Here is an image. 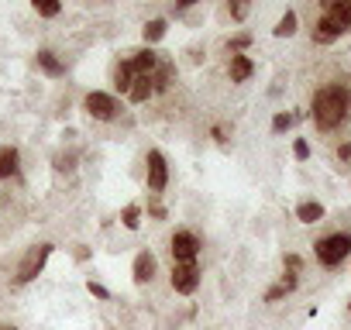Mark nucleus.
<instances>
[{
  "mask_svg": "<svg viewBox=\"0 0 351 330\" xmlns=\"http://www.w3.org/2000/svg\"><path fill=\"white\" fill-rule=\"evenodd\" d=\"M310 117H313L317 131H324V134L344 127L348 117H351V90H348L344 83H327V86H320V90L313 93V110H310Z\"/></svg>",
  "mask_w": 351,
  "mask_h": 330,
  "instance_id": "1",
  "label": "nucleus"
},
{
  "mask_svg": "<svg viewBox=\"0 0 351 330\" xmlns=\"http://www.w3.org/2000/svg\"><path fill=\"white\" fill-rule=\"evenodd\" d=\"M344 31H351V0H324V14L313 25V42L330 45Z\"/></svg>",
  "mask_w": 351,
  "mask_h": 330,
  "instance_id": "2",
  "label": "nucleus"
},
{
  "mask_svg": "<svg viewBox=\"0 0 351 330\" xmlns=\"http://www.w3.org/2000/svg\"><path fill=\"white\" fill-rule=\"evenodd\" d=\"M351 255V234L344 231H337V234H327V238H320L317 244H313V258L324 265V268H337V265H344V258Z\"/></svg>",
  "mask_w": 351,
  "mask_h": 330,
  "instance_id": "3",
  "label": "nucleus"
},
{
  "mask_svg": "<svg viewBox=\"0 0 351 330\" xmlns=\"http://www.w3.org/2000/svg\"><path fill=\"white\" fill-rule=\"evenodd\" d=\"M52 251H56V244H49V241H42V244H32V248L25 251L21 265H18V285H28V282H35V279L45 272V265H49Z\"/></svg>",
  "mask_w": 351,
  "mask_h": 330,
  "instance_id": "4",
  "label": "nucleus"
},
{
  "mask_svg": "<svg viewBox=\"0 0 351 330\" xmlns=\"http://www.w3.org/2000/svg\"><path fill=\"white\" fill-rule=\"evenodd\" d=\"M169 248H172V265H197V258H200V251H204L200 238H197L193 231H186V227H180V231L172 234Z\"/></svg>",
  "mask_w": 351,
  "mask_h": 330,
  "instance_id": "5",
  "label": "nucleus"
},
{
  "mask_svg": "<svg viewBox=\"0 0 351 330\" xmlns=\"http://www.w3.org/2000/svg\"><path fill=\"white\" fill-rule=\"evenodd\" d=\"M83 110H86L93 120H117V117H121V100H117L114 93L93 90V93H86Z\"/></svg>",
  "mask_w": 351,
  "mask_h": 330,
  "instance_id": "6",
  "label": "nucleus"
},
{
  "mask_svg": "<svg viewBox=\"0 0 351 330\" xmlns=\"http://www.w3.org/2000/svg\"><path fill=\"white\" fill-rule=\"evenodd\" d=\"M145 162H148V193L158 196V193L169 186V162H165V155H162L158 148H152Z\"/></svg>",
  "mask_w": 351,
  "mask_h": 330,
  "instance_id": "7",
  "label": "nucleus"
},
{
  "mask_svg": "<svg viewBox=\"0 0 351 330\" xmlns=\"http://www.w3.org/2000/svg\"><path fill=\"white\" fill-rule=\"evenodd\" d=\"M169 285L180 296H193L200 289V265H172Z\"/></svg>",
  "mask_w": 351,
  "mask_h": 330,
  "instance_id": "8",
  "label": "nucleus"
},
{
  "mask_svg": "<svg viewBox=\"0 0 351 330\" xmlns=\"http://www.w3.org/2000/svg\"><path fill=\"white\" fill-rule=\"evenodd\" d=\"M155 272H158L155 255H152V251H138V255H134V265H131V279H134L138 285H145V282L155 279Z\"/></svg>",
  "mask_w": 351,
  "mask_h": 330,
  "instance_id": "9",
  "label": "nucleus"
},
{
  "mask_svg": "<svg viewBox=\"0 0 351 330\" xmlns=\"http://www.w3.org/2000/svg\"><path fill=\"white\" fill-rule=\"evenodd\" d=\"M21 173V151L14 144L0 148V179H14Z\"/></svg>",
  "mask_w": 351,
  "mask_h": 330,
  "instance_id": "10",
  "label": "nucleus"
},
{
  "mask_svg": "<svg viewBox=\"0 0 351 330\" xmlns=\"http://www.w3.org/2000/svg\"><path fill=\"white\" fill-rule=\"evenodd\" d=\"M35 62H38V69L45 73V76H52V79H59V76H66V62L52 52V49H42L38 55H35Z\"/></svg>",
  "mask_w": 351,
  "mask_h": 330,
  "instance_id": "11",
  "label": "nucleus"
},
{
  "mask_svg": "<svg viewBox=\"0 0 351 330\" xmlns=\"http://www.w3.org/2000/svg\"><path fill=\"white\" fill-rule=\"evenodd\" d=\"M228 76H231V83H248V79L255 76V62H252L248 55H231Z\"/></svg>",
  "mask_w": 351,
  "mask_h": 330,
  "instance_id": "12",
  "label": "nucleus"
},
{
  "mask_svg": "<svg viewBox=\"0 0 351 330\" xmlns=\"http://www.w3.org/2000/svg\"><path fill=\"white\" fill-rule=\"evenodd\" d=\"M172 83H176V62L169 55H162L158 66H155V73H152V86L155 90H169Z\"/></svg>",
  "mask_w": 351,
  "mask_h": 330,
  "instance_id": "13",
  "label": "nucleus"
},
{
  "mask_svg": "<svg viewBox=\"0 0 351 330\" xmlns=\"http://www.w3.org/2000/svg\"><path fill=\"white\" fill-rule=\"evenodd\" d=\"M296 220H300V224H320V220H324V203L303 200V203L296 207Z\"/></svg>",
  "mask_w": 351,
  "mask_h": 330,
  "instance_id": "14",
  "label": "nucleus"
},
{
  "mask_svg": "<svg viewBox=\"0 0 351 330\" xmlns=\"http://www.w3.org/2000/svg\"><path fill=\"white\" fill-rule=\"evenodd\" d=\"M165 31H169V21H165V18H152V21L141 28V35H145V45L152 49L155 42H162V38H165Z\"/></svg>",
  "mask_w": 351,
  "mask_h": 330,
  "instance_id": "15",
  "label": "nucleus"
},
{
  "mask_svg": "<svg viewBox=\"0 0 351 330\" xmlns=\"http://www.w3.org/2000/svg\"><path fill=\"white\" fill-rule=\"evenodd\" d=\"M134 79H138V76H134L131 62H128V59H121V62H117V69H114V86L128 97V90H131V83H134Z\"/></svg>",
  "mask_w": 351,
  "mask_h": 330,
  "instance_id": "16",
  "label": "nucleus"
},
{
  "mask_svg": "<svg viewBox=\"0 0 351 330\" xmlns=\"http://www.w3.org/2000/svg\"><path fill=\"white\" fill-rule=\"evenodd\" d=\"M152 93H155V86H152V76H138V79L131 83V90H128V100H131V103H145Z\"/></svg>",
  "mask_w": 351,
  "mask_h": 330,
  "instance_id": "17",
  "label": "nucleus"
},
{
  "mask_svg": "<svg viewBox=\"0 0 351 330\" xmlns=\"http://www.w3.org/2000/svg\"><path fill=\"white\" fill-rule=\"evenodd\" d=\"M296 25H300V18H296V11H286L279 21H276V28H272V35L276 38H293L296 35Z\"/></svg>",
  "mask_w": 351,
  "mask_h": 330,
  "instance_id": "18",
  "label": "nucleus"
},
{
  "mask_svg": "<svg viewBox=\"0 0 351 330\" xmlns=\"http://www.w3.org/2000/svg\"><path fill=\"white\" fill-rule=\"evenodd\" d=\"M121 224H124L128 231H138V227H141V207H138V203H128V207L121 210Z\"/></svg>",
  "mask_w": 351,
  "mask_h": 330,
  "instance_id": "19",
  "label": "nucleus"
},
{
  "mask_svg": "<svg viewBox=\"0 0 351 330\" xmlns=\"http://www.w3.org/2000/svg\"><path fill=\"white\" fill-rule=\"evenodd\" d=\"M35 14L38 18H59L62 4H59V0H35Z\"/></svg>",
  "mask_w": 351,
  "mask_h": 330,
  "instance_id": "20",
  "label": "nucleus"
},
{
  "mask_svg": "<svg viewBox=\"0 0 351 330\" xmlns=\"http://www.w3.org/2000/svg\"><path fill=\"white\" fill-rule=\"evenodd\" d=\"M300 117H303V114H282V110H279V114L272 117V131H276V134H282V131H289Z\"/></svg>",
  "mask_w": 351,
  "mask_h": 330,
  "instance_id": "21",
  "label": "nucleus"
},
{
  "mask_svg": "<svg viewBox=\"0 0 351 330\" xmlns=\"http://www.w3.org/2000/svg\"><path fill=\"white\" fill-rule=\"evenodd\" d=\"M248 45H252V35H248V31H241V35H234V38L228 42V52H231V55H245V49H248Z\"/></svg>",
  "mask_w": 351,
  "mask_h": 330,
  "instance_id": "22",
  "label": "nucleus"
},
{
  "mask_svg": "<svg viewBox=\"0 0 351 330\" xmlns=\"http://www.w3.org/2000/svg\"><path fill=\"white\" fill-rule=\"evenodd\" d=\"M293 155H296V162H306L310 158V141L306 138H296L293 141Z\"/></svg>",
  "mask_w": 351,
  "mask_h": 330,
  "instance_id": "23",
  "label": "nucleus"
},
{
  "mask_svg": "<svg viewBox=\"0 0 351 330\" xmlns=\"http://www.w3.org/2000/svg\"><path fill=\"white\" fill-rule=\"evenodd\" d=\"M86 292H90V296H97V299H104V303L110 299V289H107V285H100V282H93V279L86 282Z\"/></svg>",
  "mask_w": 351,
  "mask_h": 330,
  "instance_id": "24",
  "label": "nucleus"
},
{
  "mask_svg": "<svg viewBox=\"0 0 351 330\" xmlns=\"http://www.w3.org/2000/svg\"><path fill=\"white\" fill-rule=\"evenodd\" d=\"M228 14H231L234 21H245V18H248V4H228Z\"/></svg>",
  "mask_w": 351,
  "mask_h": 330,
  "instance_id": "25",
  "label": "nucleus"
},
{
  "mask_svg": "<svg viewBox=\"0 0 351 330\" xmlns=\"http://www.w3.org/2000/svg\"><path fill=\"white\" fill-rule=\"evenodd\" d=\"M282 265H286V272H293V275H296V272L303 268V258H300V255H286V258H282Z\"/></svg>",
  "mask_w": 351,
  "mask_h": 330,
  "instance_id": "26",
  "label": "nucleus"
},
{
  "mask_svg": "<svg viewBox=\"0 0 351 330\" xmlns=\"http://www.w3.org/2000/svg\"><path fill=\"white\" fill-rule=\"evenodd\" d=\"M148 214H152V217H155V220H165V217H169V210H165V207H162V203H155V200H152V203H148Z\"/></svg>",
  "mask_w": 351,
  "mask_h": 330,
  "instance_id": "27",
  "label": "nucleus"
},
{
  "mask_svg": "<svg viewBox=\"0 0 351 330\" xmlns=\"http://www.w3.org/2000/svg\"><path fill=\"white\" fill-rule=\"evenodd\" d=\"M296 282H300V279H296L293 272H282V279H279V285H282L286 292H293V289H296Z\"/></svg>",
  "mask_w": 351,
  "mask_h": 330,
  "instance_id": "28",
  "label": "nucleus"
},
{
  "mask_svg": "<svg viewBox=\"0 0 351 330\" xmlns=\"http://www.w3.org/2000/svg\"><path fill=\"white\" fill-rule=\"evenodd\" d=\"M210 134H214V141L228 144V131H224V124H214V127H210Z\"/></svg>",
  "mask_w": 351,
  "mask_h": 330,
  "instance_id": "29",
  "label": "nucleus"
},
{
  "mask_svg": "<svg viewBox=\"0 0 351 330\" xmlns=\"http://www.w3.org/2000/svg\"><path fill=\"white\" fill-rule=\"evenodd\" d=\"M282 296H286V289H282V285H272V289L265 292V303H276V299H282Z\"/></svg>",
  "mask_w": 351,
  "mask_h": 330,
  "instance_id": "30",
  "label": "nucleus"
},
{
  "mask_svg": "<svg viewBox=\"0 0 351 330\" xmlns=\"http://www.w3.org/2000/svg\"><path fill=\"white\" fill-rule=\"evenodd\" d=\"M337 158H341V162H348V158H351V141L337 144Z\"/></svg>",
  "mask_w": 351,
  "mask_h": 330,
  "instance_id": "31",
  "label": "nucleus"
},
{
  "mask_svg": "<svg viewBox=\"0 0 351 330\" xmlns=\"http://www.w3.org/2000/svg\"><path fill=\"white\" fill-rule=\"evenodd\" d=\"M0 330H14V327H8V323H0Z\"/></svg>",
  "mask_w": 351,
  "mask_h": 330,
  "instance_id": "32",
  "label": "nucleus"
},
{
  "mask_svg": "<svg viewBox=\"0 0 351 330\" xmlns=\"http://www.w3.org/2000/svg\"><path fill=\"white\" fill-rule=\"evenodd\" d=\"M348 316H351V303H348Z\"/></svg>",
  "mask_w": 351,
  "mask_h": 330,
  "instance_id": "33",
  "label": "nucleus"
}]
</instances>
